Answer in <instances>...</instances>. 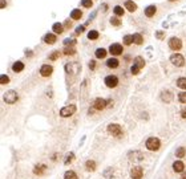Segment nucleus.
<instances>
[{
  "mask_svg": "<svg viewBox=\"0 0 186 179\" xmlns=\"http://www.w3.org/2000/svg\"><path fill=\"white\" fill-rule=\"evenodd\" d=\"M145 146H146V149L149 150V151H157V150H159V147H161V141L155 137H150V138H147Z\"/></svg>",
  "mask_w": 186,
  "mask_h": 179,
  "instance_id": "obj_1",
  "label": "nucleus"
},
{
  "mask_svg": "<svg viewBox=\"0 0 186 179\" xmlns=\"http://www.w3.org/2000/svg\"><path fill=\"white\" fill-rule=\"evenodd\" d=\"M108 133L110 134V135H113V137L120 138V137H122L124 131H122V127H121L118 123H110V125H108Z\"/></svg>",
  "mask_w": 186,
  "mask_h": 179,
  "instance_id": "obj_2",
  "label": "nucleus"
},
{
  "mask_svg": "<svg viewBox=\"0 0 186 179\" xmlns=\"http://www.w3.org/2000/svg\"><path fill=\"white\" fill-rule=\"evenodd\" d=\"M17 98H19V95H17V93H16L15 90H8L7 93L4 94V102L9 103V105L15 103L16 101H17Z\"/></svg>",
  "mask_w": 186,
  "mask_h": 179,
  "instance_id": "obj_3",
  "label": "nucleus"
},
{
  "mask_svg": "<svg viewBox=\"0 0 186 179\" xmlns=\"http://www.w3.org/2000/svg\"><path fill=\"white\" fill-rule=\"evenodd\" d=\"M170 62L173 65H175V66L181 68V66H183V65H185V58H183L182 54L174 53V54H171V56H170Z\"/></svg>",
  "mask_w": 186,
  "mask_h": 179,
  "instance_id": "obj_4",
  "label": "nucleus"
},
{
  "mask_svg": "<svg viewBox=\"0 0 186 179\" xmlns=\"http://www.w3.org/2000/svg\"><path fill=\"white\" fill-rule=\"evenodd\" d=\"M104 82H105V85H106L108 88L113 89V88H116L117 85H118V77L114 76V74H109V76L105 77Z\"/></svg>",
  "mask_w": 186,
  "mask_h": 179,
  "instance_id": "obj_5",
  "label": "nucleus"
},
{
  "mask_svg": "<svg viewBox=\"0 0 186 179\" xmlns=\"http://www.w3.org/2000/svg\"><path fill=\"white\" fill-rule=\"evenodd\" d=\"M167 44H169V48H170L171 50H179L182 48V41H181V38H178V37H171Z\"/></svg>",
  "mask_w": 186,
  "mask_h": 179,
  "instance_id": "obj_6",
  "label": "nucleus"
},
{
  "mask_svg": "<svg viewBox=\"0 0 186 179\" xmlns=\"http://www.w3.org/2000/svg\"><path fill=\"white\" fill-rule=\"evenodd\" d=\"M143 176V168L141 166H134L130 170V178L132 179H141Z\"/></svg>",
  "mask_w": 186,
  "mask_h": 179,
  "instance_id": "obj_7",
  "label": "nucleus"
},
{
  "mask_svg": "<svg viewBox=\"0 0 186 179\" xmlns=\"http://www.w3.org/2000/svg\"><path fill=\"white\" fill-rule=\"evenodd\" d=\"M74 111H76V105H68L60 110V115L61 117H70L72 114H74Z\"/></svg>",
  "mask_w": 186,
  "mask_h": 179,
  "instance_id": "obj_8",
  "label": "nucleus"
},
{
  "mask_svg": "<svg viewBox=\"0 0 186 179\" xmlns=\"http://www.w3.org/2000/svg\"><path fill=\"white\" fill-rule=\"evenodd\" d=\"M109 52L113 56H120L122 53V45L121 44H112V45L109 46Z\"/></svg>",
  "mask_w": 186,
  "mask_h": 179,
  "instance_id": "obj_9",
  "label": "nucleus"
},
{
  "mask_svg": "<svg viewBox=\"0 0 186 179\" xmlns=\"http://www.w3.org/2000/svg\"><path fill=\"white\" fill-rule=\"evenodd\" d=\"M106 103H108V101H105L104 98H96L94 102H93V107L96 110H102V109L106 107Z\"/></svg>",
  "mask_w": 186,
  "mask_h": 179,
  "instance_id": "obj_10",
  "label": "nucleus"
},
{
  "mask_svg": "<svg viewBox=\"0 0 186 179\" xmlns=\"http://www.w3.org/2000/svg\"><path fill=\"white\" fill-rule=\"evenodd\" d=\"M52 72H53V68L48 64H44L43 66L40 68V74L43 77H49L50 74H52Z\"/></svg>",
  "mask_w": 186,
  "mask_h": 179,
  "instance_id": "obj_11",
  "label": "nucleus"
},
{
  "mask_svg": "<svg viewBox=\"0 0 186 179\" xmlns=\"http://www.w3.org/2000/svg\"><path fill=\"white\" fill-rule=\"evenodd\" d=\"M65 70H66V73H76L80 70V65L78 64H70V62H68V64L65 65Z\"/></svg>",
  "mask_w": 186,
  "mask_h": 179,
  "instance_id": "obj_12",
  "label": "nucleus"
},
{
  "mask_svg": "<svg viewBox=\"0 0 186 179\" xmlns=\"http://www.w3.org/2000/svg\"><path fill=\"white\" fill-rule=\"evenodd\" d=\"M171 167H173V171L174 172H182L183 170H185V164H183V162H181V160H175Z\"/></svg>",
  "mask_w": 186,
  "mask_h": 179,
  "instance_id": "obj_13",
  "label": "nucleus"
},
{
  "mask_svg": "<svg viewBox=\"0 0 186 179\" xmlns=\"http://www.w3.org/2000/svg\"><path fill=\"white\" fill-rule=\"evenodd\" d=\"M161 99H162L163 102H171V99H173V94H171V91L169 90H163L162 93H161Z\"/></svg>",
  "mask_w": 186,
  "mask_h": 179,
  "instance_id": "obj_14",
  "label": "nucleus"
},
{
  "mask_svg": "<svg viewBox=\"0 0 186 179\" xmlns=\"http://www.w3.org/2000/svg\"><path fill=\"white\" fill-rule=\"evenodd\" d=\"M129 159L130 160H142L143 154L140 151H132V152H129Z\"/></svg>",
  "mask_w": 186,
  "mask_h": 179,
  "instance_id": "obj_15",
  "label": "nucleus"
},
{
  "mask_svg": "<svg viewBox=\"0 0 186 179\" xmlns=\"http://www.w3.org/2000/svg\"><path fill=\"white\" fill-rule=\"evenodd\" d=\"M118 64H120V61L117 60L116 57H112V58H109V60H106V66L110 69H114L118 66Z\"/></svg>",
  "mask_w": 186,
  "mask_h": 179,
  "instance_id": "obj_16",
  "label": "nucleus"
},
{
  "mask_svg": "<svg viewBox=\"0 0 186 179\" xmlns=\"http://www.w3.org/2000/svg\"><path fill=\"white\" fill-rule=\"evenodd\" d=\"M44 42H45V44L52 45V44H54V42H56V36H54L53 33H46L45 36H44Z\"/></svg>",
  "mask_w": 186,
  "mask_h": 179,
  "instance_id": "obj_17",
  "label": "nucleus"
},
{
  "mask_svg": "<svg viewBox=\"0 0 186 179\" xmlns=\"http://www.w3.org/2000/svg\"><path fill=\"white\" fill-rule=\"evenodd\" d=\"M45 170H46L45 164H37V166H35V168H33V174H36V175H43Z\"/></svg>",
  "mask_w": 186,
  "mask_h": 179,
  "instance_id": "obj_18",
  "label": "nucleus"
},
{
  "mask_svg": "<svg viewBox=\"0 0 186 179\" xmlns=\"http://www.w3.org/2000/svg\"><path fill=\"white\" fill-rule=\"evenodd\" d=\"M24 69V64L21 62V61H16V62H13V65H12V70L15 73H19L21 72Z\"/></svg>",
  "mask_w": 186,
  "mask_h": 179,
  "instance_id": "obj_19",
  "label": "nucleus"
},
{
  "mask_svg": "<svg viewBox=\"0 0 186 179\" xmlns=\"http://www.w3.org/2000/svg\"><path fill=\"white\" fill-rule=\"evenodd\" d=\"M125 8H126L129 12H134L137 9V5L132 0H126V1H125Z\"/></svg>",
  "mask_w": 186,
  "mask_h": 179,
  "instance_id": "obj_20",
  "label": "nucleus"
},
{
  "mask_svg": "<svg viewBox=\"0 0 186 179\" xmlns=\"http://www.w3.org/2000/svg\"><path fill=\"white\" fill-rule=\"evenodd\" d=\"M155 12H157V8H155V5H149V7L145 8V16H147V17H151V16L154 15Z\"/></svg>",
  "mask_w": 186,
  "mask_h": 179,
  "instance_id": "obj_21",
  "label": "nucleus"
},
{
  "mask_svg": "<svg viewBox=\"0 0 186 179\" xmlns=\"http://www.w3.org/2000/svg\"><path fill=\"white\" fill-rule=\"evenodd\" d=\"M64 179H77V174L73 170H66L64 172Z\"/></svg>",
  "mask_w": 186,
  "mask_h": 179,
  "instance_id": "obj_22",
  "label": "nucleus"
},
{
  "mask_svg": "<svg viewBox=\"0 0 186 179\" xmlns=\"http://www.w3.org/2000/svg\"><path fill=\"white\" fill-rule=\"evenodd\" d=\"M133 65H136V66H138L140 69H142L143 66H145V60H143L141 56H137V57L134 58V64Z\"/></svg>",
  "mask_w": 186,
  "mask_h": 179,
  "instance_id": "obj_23",
  "label": "nucleus"
},
{
  "mask_svg": "<svg viewBox=\"0 0 186 179\" xmlns=\"http://www.w3.org/2000/svg\"><path fill=\"white\" fill-rule=\"evenodd\" d=\"M85 167H86V170H88V171H94V170H96V162H94V160H92V159L86 160V162H85Z\"/></svg>",
  "mask_w": 186,
  "mask_h": 179,
  "instance_id": "obj_24",
  "label": "nucleus"
},
{
  "mask_svg": "<svg viewBox=\"0 0 186 179\" xmlns=\"http://www.w3.org/2000/svg\"><path fill=\"white\" fill-rule=\"evenodd\" d=\"M81 16H82V12L80 11V9H73V11L70 12V17H72L73 20L81 19Z\"/></svg>",
  "mask_w": 186,
  "mask_h": 179,
  "instance_id": "obj_25",
  "label": "nucleus"
},
{
  "mask_svg": "<svg viewBox=\"0 0 186 179\" xmlns=\"http://www.w3.org/2000/svg\"><path fill=\"white\" fill-rule=\"evenodd\" d=\"M94 54H96L97 58H104L105 56H106V49H104V48H98V49H96Z\"/></svg>",
  "mask_w": 186,
  "mask_h": 179,
  "instance_id": "obj_26",
  "label": "nucleus"
},
{
  "mask_svg": "<svg viewBox=\"0 0 186 179\" xmlns=\"http://www.w3.org/2000/svg\"><path fill=\"white\" fill-rule=\"evenodd\" d=\"M133 42L134 44H137V45H141L143 42V38H142V36L140 33H134L133 34Z\"/></svg>",
  "mask_w": 186,
  "mask_h": 179,
  "instance_id": "obj_27",
  "label": "nucleus"
},
{
  "mask_svg": "<svg viewBox=\"0 0 186 179\" xmlns=\"http://www.w3.org/2000/svg\"><path fill=\"white\" fill-rule=\"evenodd\" d=\"M177 86H178L179 89L186 90V77H181V78L177 80Z\"/></svg>",
  "mask_w": 186,
  "mask_h": 179,
  "instance_id": "obj_28",
  "label": "nucleus"
},
{
  "mask_svg": "<svg viewBox=\"0 0 186 179\" xmlns=\"http://www.w3.org/2000/svg\"><path fill=\"white\" fill-rule=\"evenodd\" d=\"M52 29H53L54 33H62L64 27H62V24H60V23H54L53 27H52Z\"/></svg>",
  "mask_w": 186,
  "mask_h": 179,
  "instance_id": "obj_29",
  "label": "nucleus"
},
{
  "mask_svg": "<svg viewBox=\"0 0 186 179\" xmlns=\"http://www.w3.org/2000/svg\"><path fill=\"white\" fill-rule=\"evenodd\" d=\"M186 154V150L185 147H178V149L175 150V156L178 158V159H181V158H183Z\"/></svg>",
  "mask_w": 186,
  "mask_h": 179,
  "instance_id": "obj_30",
  "label": "nucleus"
},
{
  "mask_svg": "<svg viewBox=\"0 0 186 179\" xmlns=\"http://www.w3.org/2000/svg\"><path fill=\"white\" fill-rule=\"evenodd\" d=\"M88 38H89V40H97V38H98V32H97V30H90V32H88Z\"/></svg>",
  "mask_w": 186,
  "mask_h": 179,
  "instance_id": "obj_31",
  "label": "nucleus"
},
{
  "mask_svg": "<svg viewBox=\"0 0 186 179\" xmlns=\"http://www.w3.org/2000/svg\"><path fill=\"white\" fill-rule=\"evenodd\" d=\"M73 159H74V154H73V152H68V154H66L65 160H64V163H65L66 166H68V164H69Z\"/></svg>",
  "mask_w": 186,
  "mask_h": 179,
  "instance_id": "obj_32",
  "label": "nucleus"
},
{
  "mask_svg": "<svg viewBox=\"0 0 186 179\" xmlns=\"http://www.w3.org/2000/svg\"><path fill=\"white\" fill-rule=\"evenodd\" d=\"M74 53H76V49H74L73 46H72V48L68 46V48L64 49V54H65V56H72V54H74Z\"/></svg>",
  "mask_w": 186,
  "mask_h": 179,
  "instance_id": "obj_33",
  "label": "nucleus"
},
{
  "mask_svg": "<svg viewBox=\"0 0 186 179\" xmlns=\"http://www.w3.org/2000/svg\"><path fill=\"white\" fill-rule=\"evenodd\" d=\"M124 44L126 46L132 45V44H133V36H129V34H128V36H125V37H124Z\"/></svg>",
  "mask_w": 186,
  "mask_h": 179,
  "instance_id": "obj_34",
  "label": "nucleus"
},
{
  "mask_svg": "<svg viewBox=\"0 0 186 179\" xmlns=\"http://www.w3.org/2000/svg\"><path fill=\"white\" fill-rule=\"evenodd\" d=\"M8 82H9V77H8L7 74H1V76H0V84L5 85V84H8Z\"/></svg>",
  "mask_w": 186,
  "mask_h": 179,
  "instance_id": "obj_35",
  "label": "nucleus"
},
{
  "mask_svg": "<svg viewBox=\"0 0 186 179\" xmlns=\"http://www.w3.org/2000/svg\"><path fill=\"white\" fill-rule=\"evenodd\" d=\"M113 12H114L117 16H121V15H124V8H121L120 5H117V7H114Z\"/></svg>",
  "mask_w": 186,
  "mask_h": 179,
  "instance_id": "obj_36",
  "label": "nucleus"
},
{
  "mask_svg": "<svg viewBox=\"0 0 186 179\" xmlns=\"http://www.w3.org/2000/svg\"><path fill=\"white\" fill-rule=\"evenodd\" d=\"M178 99L181 103H186V91H181L178 94Z\"/></svg>",
  "mask_w": 186,
  "mask_h": 179,
  "instance_id": "obj_37",
  "label": "nucleus"
},
{
  "mask_svg": "<svg viewBox=\"0 0 186 179\" xmlns=\"http://www.w3.org/2000/svg\"><path fill=\"white\" fill-rule=\"evenodd\" d=\"M60 57V52L58 50H54L52 54H49V60L50 61H54V60H57V58Z\"/></svg>",
  "mask_w": 186,
  "mask_h": 179,
  "instance_id": "obj_38",
  "label": "nucleus"
},
{
  "mask_svg": "<svg viewBox=\"0 0 186 179\" xmlns=\"http://www.w3.org/2000/svg\"><path fill=\"white\" fill-rule=\"evenodd\" d=\"M81 4L85 8H90L93 5V1H92V0H81Z\"/></svg>",
  "mask_w": 186,
  "mask_h": 179,
  "instance_id": "obj_39",
  "label": "nucleus"
},
{
  "mask_svg": "<svg viewBox=\"0 0 186 179\" xmlns=\"http://www.w3.org/2000/svg\"><path fill=\"white\" fill-rule=\"evenodd\" d=\"M110 24L114 25V27H118V25L121 24V21L118 19H116V17H112V19H110Z\"/></svg>",
  "mask_w": 186,
  "mask_h": 179,
  "instance_id": "obj_40",
  "label": "nucleus"
},
{
  "mask_svg": "<svg viewBox=\"0 0 186 179\" xmlns=\"http://www.w3.org/2000/svg\"><path fill=\"white\" fill-rule=\"evenodd\" d=\"M112 172H113V168H108V170H106V171L104 172L105 178H106V179H112V175H110Z\"/></svg>",
  "mask_w": 186,
  "mask_h": 179,
  "instance_id": "obj_41",
  "label": "nucleus"
},
{
  "mask_svg": "<svg viewBox=\"0 0 186 179\" xmlns=\"http://www.w3.org/2000/svg\"><path fill=\"white\" fill-rule=\"evenodd\" d=\"M130 72H132V74H138V73H140V68H138V66H136V65H133L132 68H130Z\"/></svg>",
  "mask_w": 186,
  "mask_h": 179,
  "instance_id": "obj_42",
  "label": "nucleus"
},
{
  "mask_svg": "<svg viewBox=\"0 0 186 179\" xmlns=\"http://www.w3.org/2000/svg\"><path fill=\"white\" fill-rule=\"evenodd\" d=\"M94 68H96V61H89V69H90V70H93V69H94Z\"/></svg>",
  "mask_w": 186,
  "mask_h": 179,
  "instance_id": "obj_43",
  "label": "nucleus"
},
{
  "mask_svg": "<svg viewBox=\"0 0 186 179\" xmlns=\"http://www.w3.org/2000/svg\"><path fill=\"white\" fill-rule=\"evenodd\" d=\"M81 32H84V27H78L77 29H76V33H77V34H80Z\"/></svg>",
  "mask_w": 186,
  "mask_h": 179,
  "instance_id": "obj_44",
  "label": "nucleus"
},
{
  "mask_svg": "<svg viewBox=\"0 0 186 179\" xmlns=\"http://www.w3.org/2000/svg\"><path fill=\"white\" fill-rule=\"evenodd\" d=\"M181 117L186 119V107H185V109H182V111H181Z\"/></svg>",
  "mask_w": 186,
  "mask_h": 179,
  "instance_id": "obj_45",
  "label": "nucleus"
},
{
  "mask_svg": "<svg viewBox=\"0 0 186 179\" xmlns=\"http://www.w3.org/2000/svg\"><path fill=\"white\" fill-rule=\"evenodd\" d=\"M157 37H158V38H162V37H163L162 32H157Z\"/></svg>",
  "mask_w": 186,
  "mask_h": 179,
  "instance_id": "obj_46",
  "label": "nucleus"
},
{
  "mask_svg": "<svg viewBox=\"0 0 186 179\" xmlns=\"http://www.w3.org/2000/svg\"><path fill=\"white\" fill-rule=\"evenodd\" d=\"M0 1H1V4H0V7H1V8H4V7H5V0H0Z\"/></svg>",
  "mask_w": 186,
  "mask_h": 179,
  "instance_id": "obj_47",
  "label": "nucleus"
},
{
  "mask_svg": "<svg viewBox=\"0 0 186 179\" xmlns=\"http://www.w3.org/2000/svg\"><path fill=\"white\" fill-rule=\"evenodd\" d=\"M181 179H186V174H183V175L181 176Z\"/></svg>",
  "mask_w": 186,
  "mask_h": 179,
  "instance_id": "obj_48",
  "label": "nucleus"
},
{
  "mask_svg": "<svg viewBox=\"0 0 186 179\" xmlns=\"http://www.w3.org/2000/svg\"><path fill=\"white\" fill-rule=\"evenodd\" d=\"M169 1H175V0H169Z\"/></svg>",
  "mask_w": 186,
  "mask_h": 179,
  "instance_id": "obj_49",
  "label": "nucleus"
}]
</instances>
